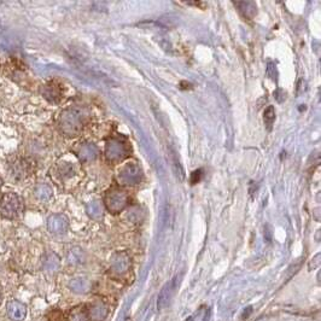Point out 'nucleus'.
Segmentation results:
<instances>
[{
  "label": "nucleus",
  "mask_w": 321,
  "mask_h": 321,
  "mask_svg": "<svg viewBox=\"0 0 321 321\" xmlns=\"http://www.w3.org/2000/svg\"><path fill=\"white\" fill-rule=\"evenodd\" d=\"M172 285L173 283H169V284H166L163 286V289L161 290L158 297H157V309L162 310L165 308L167 302L169 299V295H170V290H172Z\"/></svg>",
  "instance_id": "obj_6"
},
{
  "label": "nucleus",
  "mask_w": 321,
  "mask_h": 321,
  "mask_svg": "<svg viewBox=\"0 0 321 321\" xmlns=\"http://www.w3.org/2000/svg\"><path fill=\"white\" fill-rule=\"evenodd\" d=\"M35 194L39 199H47L51 196V189L47 185H39L35 189Z\"/></svg>",
  "instance_id": "obj_10"
},
{
  "label": "nucleus",
  "mask_w": 321,
  "mask_h": 321,
  "mask_svg": "<svg viewBox=\"0 0 321 321\" xmlns=\"http://www.w3.org/2000/svg\"><path fill=\"white\" fill-rule=\"evenodd\" d=\"M0 299H2V289H0Z\"/></svg>",
  "instance_id": "obj_12"
},
{
  "label": "nucleus",
  "mask_w": 321,
  "mask_h": 321,
  "mask_svg": "<svg viewBox=\"0 0 321 321\" xmlns=\"http://www.w3.org/2000/svg\"><path fill=\"white\" fill-rule=\"evenodd\" d=\"M34 172V162L23 156H13L8 162V173L13 182L19 183L29 177Z\"/></svg>",
  "instance_id": "obj_1"
},
{
  "label": "nucleus",
  "mask_w": 321,
  "mask_h": 321,
  "mask_svg": "<svg viewBox=\"0 0 321 321\" xmlns=\"http://www.w3.org/2000/svg\"><path fill=\"white\" fill-rule=\"evenodd\" d=\"M0 186H2V180H0Z\"/></svg>",
  "instance_id": "obj_13"
},
{
  "label": "nucleus",
  "mask_w": 321,
  "mask_h": 321,
  "mask_svg": "<svg viewBox=\"0 0 321 321\" xmlns=\"http://www.w3.org/2000/svg\"><path fill=\"white\" fill-rule=\"evenodd\" d=\"M202 176H203V170L202 169L194 170V172L192 173V175H191V184L194 185V184L199 183L200 179H202Z\"/></svg>",
  "instance_id": "obj_11"
},
{
  "label": "nucleus",
  "mask_w": 321,
  "mask_h": 321,
  "mask_svg": "<svg viewBox=\"0 0 321 321\" xmlns=\"http://www.w3.org/2000/svg\"><path fill=\"white\" fill-rule=\"evenodd\" d=\"M6 310H8L10 319L13 321H23L27 314L26 306L17 299L10 300L6 306Z\"/></svg>",
  "instance_id": "obj_3"
},
{
  "label": "nucleus",
  "mask_w": 321,
  "mask_h": 321,
  "mask_svg": "<svg viewBox=\"0 0 321 321\" xmlns=\"http://www.w3.org/2000/svg\"><path fill=\"white\" fill-rule=\"evenodd\" d=\"M169 155H170V162H172V165L174 167V173H175V175L179 177L180 180H183L184 177H185V174H184V169L182 165H180L179 159H177L175 152L172 151Z\"/></svg>",
  "instance_id": "obj_8"
},
{
  "label": "nucleus",
  "mask_w": 321,
  "mask_h": 321,
  "mask_svg": "<svg viewBox=\"0 0 321 321\" xmlns=\"http://www.w3.org/2000/svg\"><path fill=\"white\" fill-rule=\"evenodd\" d=\"M61 126H62L64 132L70 135H74L78 127L77 115L74 114L73 111L66 112V114L62 116V119H61Z\"/></svg>",
  "instance_id": "obj_4"
},
{
  "label": "nucleus",
  "mask_w": 321,
  "mask_h": 321,
  "mask_svg": "<svg viewBox=\"0 0 321 321\" xmlns=\"http://www.w3.org/2000/svg\"><path fill=\"white\" fill-rule=\"evenodd\" d=\"M44 95H45V98L49 99L50 102H57L61 97L59 87L53 84L46 85L45 90H44Z\"/></svg>",
  "instance_id": "obj_7"
},
{
  "label": "nucleus",
  "mask_w": 321,
  "mask_h": 321,
  "mask_svg": "<svg viewBox=\"0 0 321 321\" xmlns=\"http://www.w3.org/2000/svg\"><path fill=\"white\" fill-rule=\"evenodd\" d=\"M264 118H265V122H266V125H267L268 129H271L273 122H274V119H275V110H274V108L268 107L267 109H266Z\"/></svg>",
  "instance_id": "obj_9"
},
{
  "label": "nucleus",
  "mask_w": 321,
  "mask_h": 321,
  "mask_svg": "<svg viewBox=\"0 0 321 321\" xmlns=\"http://www.w3.org/2000/svg\"><path fill=\"white\" fill-rule=\"evenodd\" d=\"M23 198L17 193L8 192L0 197V215L5 218H16L23 213Z\"/></svg>",
  "instance_id": "obj_2"
},
{
  "label": "nucleus",
  "mask_w": 321,
  "mask_h": 321,
  "mask_svg": "<svg viewBox=\"0 0 321 321\" xmlns=\"http://www.w3.org/2000/svg\"><path fill=\"white\" fill-rule=\"evenodd\" d=\"M67 228V221L63 216H52L49 220V230L53 233H63Z\"/></svg>",
  "instance_id": "obj_5"
}]
</instances>
